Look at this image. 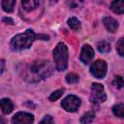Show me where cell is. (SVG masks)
Segmentation results:
<instances>
[{"instance_id": "6da1fadb", "label": "cell", "mask_w": 124, "mask_h": 124, "mask_svg": "<svg viewBox=\"0 0 124 124\" xmlns=\"http://www.w3.org/2000/svg\"><path fill=\"white\" fill-rule=\"evenodd\" d=\"M48 40L47 35H38L33 30L27 29L24 33L16 35L11 41V47L13 50H22L31 46L36 40Z\"/></svg>"}, {"instance_id": "7a4b0ae2", "label": "cell", "mask_w": 124, "mask_h": 124, "mask_svg": "<svg viewBox=\"0 0 124 124\" xmlns=\"http://www.w3.org/2000/svg\"><path fill=\"white\" fill-rule=\"evenodd\" d=\"M53 59L58 71H64L68 65V48L65 44L59 43L53 49Z\"/></svg>"}, {"instance_id": "3957f363", "label": "cell", "mask_w": 124, "mask_h": 124, "mask_svg": "<svg viewBox=\"0 0 124 124\" xmlns=\"http://www.w3.org/2000/svg\"><path fill=\"white\" fill-rule=\"evenodd\" d=\"M52 71H53V68H52L51 64L46 60L35 61L30 67V72L38 79L46 78L49 77L52 74Z\"/></svg>"}, {"instance_id": "277c9868", "label": "cell", "mask_w": 124, "mask_h": 124, "mask_svg": "<svg viewBox=\"0 0 124 124\" xmlns=\"http://www.w3.org/2000/svg\"><path fill=\"white\" fill-rule=\"evenodd\" d=\"M62 108L70 112H74L78 110V108L80 106V99L75 95H69L67 96L61 103Z\"/></svg>"}, {"instance_id": "5b68a950", "label": "cell", "mask_w": 124, "mask_h": 124, "mask_svg": "<svg viewBox=\"0 0 124 124\" xmlns=\"http://www.w3.org/2000/svg\"><path fill=\"white\" fill-rule=\"evenodd\" d=\"M107 95L104 86L100 83H92L91 85V100L92 102H105Z\"/></svg>"}, {"instance_id": "8992f818", "label": "cell", "mask_w": 124, "mask_h": 124, "mask_svg": "<svg viewBox=\"0 0 124 124\" xmlns=\"http://www.w3.org/2000/svg\"><path fill=\"white\" fill-rule=\"evenodd\" d=\"M90 72L97 78H105V76L107 74V63L104 60L95 61L90 67Z\"/></svg>"}, {"instance_id": "52a82bcc", "label": "cell", "mask_w": 124, "mask_h": 124, "mask_svg": "<svg viewBox=\"0 0 124 124\" xmlns=\"http://www.w3.org/2000/svg\"><path fill=\"white\" fill-rule=\"evenodd\" d=\"M33 121L34 116L31 113L25 111H19L16 113L12 118L13 124H32Z\"/></svg>"}, {"instance_id": "ba28073f", "label": "cell", "mask_w": 124, "mask_h": 124, "mask_svg": "<svg viewBox=\"0 0 124 124\" xmlns=\"http://www.w3.org/2000/svg\"><path fill=\"white\" fill-rule=\"evenodd\" d=\"M94 57V50L93 48L89 46V45H84L81 48V52H80V60L82 61V63L84 64H88L92 61Z\"/></svg>"}, {"instance_id": "9c48e42d", "label": "cell", "mask_w": 124, "mask_h": 124, "mask_svg": "<svg viewBox=\"0 0 124 124\" xmlns=\"http://www.w3.org/2000/svg\"><path fill=\"white\" fill-rule=\"evenodd\" d=\"M103 23H104L105 27H106L109 32H111V33L115 32L116 29L118 28V22H117L114 18H112V17H110V16H106V17H104Z\"/></svg>"}, {"instance_id": "30bf717a", "label": "cell", "mask_w": 124, "mask_h": 124, "mask_svg": "<svg viewBox=\"0 0 124 124\" xmlns=\"http://www.w3.org/2000/svg\"><path fill=\"white\" fill-rule=\"evenodd\" d=\"M1 108H2L3 113L8 114L14 109V105H13V103L10 99L4 98V99L1 100Z\"/></svg>"}, {"instance_id": "8fae6325", "label": "cell", "mask_w": 124, "mask_h": 124, "mask_svg": "<svg viewBox=\"0 0 124 124\" xmlns=\"http://www.w3.org/2000/svg\"><path fill=\"white\" fill-rule=\"evenodd\" d=\"M21 4H22L23 9L26 12H31V11L35 10L39 6L40 2L39 1H35V0H25V1H22Z\"/></svg>"}, {"instance_id": "7c38bea8", "label": "cell", "mask_w": 124, "mask_h": 124, "mask_svg": "<svg viewBox=\"0 0 124 124\" xmlns=\"http://www.w3.org/2000/svg\"><path fill=\"white\" fill-rule=\"evenodd\" d=\"M110 9L116 14H123L124 13V0L113 1L110 5Z\"/></svg>"}, {"instance_id": "4fadbf2b", "label": "cell", "mask_w": 124, "mask_h": 124, "mask_svg": "<svg viewBox=\"0 0 124 124\" xmlns=\"http://www.w3.org/2000/svg\"><path fill=\"white\" fill-rule=\"evenodd\" d=\"M1 5H2V8L5 12L11 13L14 10V7L16 5V1L15 0H4V1H2Z\"/></svg>"}, {"instance_id": "5bb4252c", "label": "cell", "mask_w": 124, "mask_h": 124, "mask_svg": "<svg viewBox=\"0 0 124 124\" xmlns=\"http://www.w3.org/2000/svg\"><path fill=\"white\" fill-rule=\"evenodd\" d=\"M95 118V114L94 112H91V111H88L86 113H84L82 115V117L80 118V122L82 124H90Z\"/></svg>"}, {"instance_id": "9a60e30c", "label": "cell", "mask_w": 124, "mask_h": 124, "mask_svg": "<svg viewBox=\"0 0 124 124\" xmlns=\"http://www.w3.org/2000/svg\"><path fill=\"white\" fill-rule=\"evenodd\" d=\"M68 25L75 31H78L80 29V21L77 17H71L68 19Z\"/></svg>"}, {"instance_id": "2e32d148", "label": "cell", "mask_w": 124, "mask_h": 124, "mask_svg": "<svg viewBox=\"0 0 124 124\" xmlns=\"http://www.w3.org/2000/svg\"><path fill=\"white\" fill-rule=\"evenodd\" d=\"M97 48L100 52H103V53H106V52H108L110 50V45L106 42V41H101L98 43L97 45Z\"/></svg>"}, {"instance_id": "e0dca14e", "label": "cell", "mask_w": 124, "mask_h": 124, "mask_svg": "<svg viewBox=\"0 0 124 124\" xmlns=\"http://www.w3.org/2000/svg\"><path fill=\"white\" fill-rule=\"evenodd\" d=\"M112 112L118 117H124V104L115 105L112 108Z\"/></svg>"}, {"instance_id": "ac0fdd59", "label": "cell", "mask_w": 124, "mask_h": 124, "mask_svg": "<svg viewBox=\"0 0 124 124\" xmlns=\"http://www.w3.org/2000/svg\"><path fill=\"white\" fill-rule=\"evenodd\" d=\"M78 76L74 74V73H70L66 76V81L68 83H77L78 81Z\"/></svg>"}, {"instance_id": "d6986e66", "label": "cell", "mask_w": 124, "mask_h": 124, "mask_svg": "<svg viewBox=\"0 0 124 124\" xmlns=\"http://www.w3.org/2000/svg\"><path fill=\"white\" fill-rule=\"evenodd\" d=\"M116 49L120 56H124V38L119 39L116 45Z\"/></svg>"}, {"instance_id": "ffe728a7", "label": "cell", "mask_w": 124, "mask_h": 124, "mask_svg": "<svg viewBox=\"0 0 124 124\" xmlns=\"http://www.w3.org/2000/svg\"><path fill=\"white\" fill-rule=\"evenodd\" d=\"M63 93H64V89H63V88L54 91V92L49 96V101H52V102H53V101H56L57 99H59V98L63 95Z\"/></svg>"}, {"instance_id": "44dd1931", "label": "cell", "mask_w": 124, "mask_h": 124, "mask_svg": "<svg viewBox=\"0 0 124 124\" xmlns=\"http://www.w3.org/2000/svg\"><path fill=\"white\" fill-rule=\"evenodd\" d=\"M112 83H113V85L116 86L117 88H121V87H122V84H123V78H122L121 77L117 76V77L114 78V80H113Z\"/></svg>"}, {"instance_id": "7402d4cb", "label": "cell", "mask_w": 124, "mask_h": 124, "mask_svg": "<svg viewBox=\"0 0 124 124\" xmlns=\"http://www.w3.org/2000/svg\"><path fill=\"white\" fill-rule=\"evenodd\" d=\"M39 124H54V121L50 115H46Z\"/></svg>"}, {"instance_id": "603a6c76", "label": "cell", "mask_w": 124, "mask_h": 124, "mask_svg": "<svg viewBox=\"0 0 124 124\" xmlns=\"http://www.w3.org/2000/svg\"><path fill=\"white\" fill-rule=\"evenodd\" d=\"M3 21H4V22H9V24H13V23H14L13 20H12L10 17H4V18H3Z\"/></svg>"}, {"instance_id": "cb8c5ba5", "label": "cell", "mask_w": 124, "mask_h": 124, "mask_svg": "<svg viewBox=\"0 0 124 124\" xmlns=\"http://www.w3.org/2000/svg\"><path fill=\"white\" fill-rule=\"evenodd\" d=\"M4 71V60H1V73Z\"/></svg>"}, {"instance_id": "d4e9b609", "label": "cell", "mask_w": 124, "mask_h": 124, "mask_svg": "<svg viewBox=\"0 0 124 124\" xmlns=\"http://www.w3.org/2000/svg\"><path fill=\"white\" fill-rule=\"evenodd\" d=\"M122 87H124V79H123V84H122Z\"/></svg>"}]
</instances>
